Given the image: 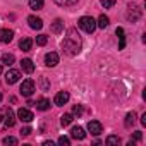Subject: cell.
I'll return each instance as SVG.
<instances>
[{
  "mask_svg": "<svg viewBox=\"0 0 146 146\" xmlns=\"http://www.w3.org/2000/svg\"><path fill=\"white\" fill-rule=\"evenodd\" d=\"M21 67L24 72H28V74H31V72H35V64L31 58H23L21 60Z\"/></svg>",
  "mask_w": 146,
  "mask_h": 146,
  "instance_id": "obj_13",
  "label": "cell"
},
{
  "mask_svg": "<svg viewBox=\"0 0 146 146\" xmlns=\"http://www.w3.org/2000/svg\"><path fill=\"white\" fill-rule=\"evenodd\" d=\"M70 136L74 137V139H78V141H83V139L86 137V132H84L83 127L76 125V127H72V129H70Z\"/></svg>",
  "mask_w": 146,
  "mask_h": 146,
  "instance_id": "obj_11",
  "label": "cell"
},
{
  "mask_svg": "<svg viewBox=\"0 0 146 146\" xmlns=\"http://www.w3.org/2000/svg\"><path fill=\"white\" fill-rule=\"evenodd\" d=\"M0 102H2V93H0Z\"/></svg>",
  "mask_w": 146,
  "mask_h": 146,
  "instance_id": "obj_37",
  "label": "cell"
},
{
  "mask_svg": "<svg viewBox=\"0 0 146 146\" xmlns=\"http://www.w3.org/2000/svg\"><path fill=\"white\" fill-rule=\"evenodd\" d=\"M21 95L23 96H26V98H29L33 93H35V81L33 79H26V81H23V84H21Z\"/></svg>",
  "mask_w": 146,
  "mask_h": 146,
  "instance_id": "obj_3",
  "label": "cell"
},
{
  "mask_svg": "<svg viewBox=\"0 0 146 146\" xmlns=\"http://www.w3.org/2000/svg\"><path fill=\"white\" fill-rule=\"evenodd\" d=\"M14 124H16V115L11 108H7L5 110V127H14Z\"/></svg>",
  "mask_w": 146,
  "mask_h": 146,
  "instance_id": "obj_14",
  "label": "cell"
},
{
  "mask_svg": "<svg viewBox=\"0 0 146 146\" xmlns=\"http://www.w3.org/2000/svg\"><path fill=\"white\" fill-rule=\"evenodd\" d=\"M78 24H79V28H81V29H84V31H86V33H90V35L96 29V21H95L93 17H90V16H83V17L79 19V23H78Z\"/></svg>",
  "mask_w": 146,
  "mask_h": 146,
  "instance_id": "obj_2",
  "label": "cell"
},
{
  "mask_svg": "<svg viewBox=\"0 0 146 146\" xmlns=\"http://www.w3.org/2000/svg\"><path fill=\"white\" fill-rule=\"evenodd\" d=\"M52 31H53L55 35H58V33L64 31V23H62V19H55V21L52 23Z\"/></svg>",
  "mask_w": 146,
  "mask_h": 146,
  "instance_id": "obj_17",
  "label": "cell"
},
{
  "mask_svg": "<svg viewBox=\"0 0 146 146\" xmlns=\"http://www.w3.org/2000/svg\"><path fill=\"white\" fill-rule=\"evenodd\" d=\"M14 60H16V57L12 55V53H4L2 55V65H12L14 64Z\"/></svg>",
  "mask_w": 146,
  "mask_h": 146,
  "instance_id": "obj_20",
  "label": "cell"
},
{
  "mask_svg": "<svg viewBox=\"0 0 146 146\" xmlns=\"http://www.w3.org/2000/svg\"><path fill=\"white\" fill-rule=\"evenodd\" d=\"M69 98H70V95H69L67 91H58V93L55 95L53 102H55V105H57V107H64V105L69 102Z\"/></svg>",
  "mask_w": 146,
  "mask_h": 146,
  "instance_id": "obj_6",
  "label": "cell"
},
{
  "mask_svg": "<svg viewBox=\"0 0 146 146\" xmlns=\"http://www.w3.org/2000/svg\"><path fill=\"white\" fill-rule=\"evenodd\" d=\"M139 17H141V9L137 5H129L127 7V19L132 21V23H136Z\"/></svg>",
  "mask_w": 146,
  "mask_h": 146,
  "instance_id": "obj_5",
  "label": "cell"
},
{
  "mask_svg": "<svg viewBox=\"0 0 146 146\" xmlns=\"http://www.w3.org/2000/svg\"><path fill=\"white\" fill-rule=\"evenodd\" d=\"M53 2L60 7H72V5H76L79 0H53Z\"/></svg>",
  "mask_w": 146,
  "mask_h": 146,
  "instance_id": "obj_19",
  "label": "cell"
},
{
  "mask_svg": "<svg viewBox=\"0 0 146 146\" xmlns=\"http://www.w3.org/2000/svg\"><path fill=\"white\" fill-rule=\"evenodd\" d=\"M28 24H29L31 29H36V31L43 28V21H41L40 17H36V16H29V17H28Z\"/></svg>",
  "mask_w": 146,
  "mask_h": 146,
  "instance_id": "obj_12",
  "label": "cell"
},
{
  "mask_svg": "<svg viewBox=\"0 0 146 146\" xmlns=\"http://www.w3.org/2000/svg\"><path fill=\"white\" fill-rule=\"evenodd\" d=\"M115 2H117V0H100V4H102L105 9H110V7H113V5H115Z\"/></svg>",
  "mask_w": 146,
  "mask_h": 146,
  "instance_id": "obj_28",
  "label": "cell"
},
{
  "mask_svg": "<svg viewBox=\"0 0 146 146\" xmlns=\"http://www.w3.org/2000/svg\"><path fill=\"white\" fill-rule=\"evenodd\" d=\"M141 124L146 125V113H143V117H141Z\"/></svg>",
  "mask_w": 146,
  "mask_h": 146,
  "instance_id": "obj_34",
  "label": "cell"
},
{
  "mask_svg": "<svg viewBox=\"0 0 146 146\" xmlns=\"http://www.w3.org/2000/svg\"><path fill=\"white\" fill-rule=\"evenodd\" d=\"M83 112H84L83 105H74V107H72V115H78V117H81V115H83Z\"/></svg>",
  "mask_w": 146,
  "mask_h": 146,
  "instance_id": "obj_27",
  "label": "cell"
},
{
  "mask_svg": "<svg viewBox=\"0 0 146 146\" xmlns=\"http://www.w3.org/2000/svg\"><path fill=\"white\" fill-rule=\"evenodd\" d=\"M2 119H4V117H2V113H0V122H2Z\"/></svg>",
  "mask_w": 146,
  "mask_h": 146,
  "instance_id": "obj_36",
  "label": "cell"
},
{
  "mask_svg": "<svg viewBox=\"0 0 146 146\" xmlns=\"http://www.w3.org/2000/svg\"><path fill=\"white\" fill-rule=\"evenodd\" d=\"M17 119H19L21 122H31L35 117H33V112H31V110H28V108H19V110H17Z\"/></svg>",
  "mask_w": 146,
  "mask_h": 146,
  "instance_id": "obj_9",
  "label": "cell"
},
{
  "mask_svg": "<svg viewBox=\"0 0 146 146\" xmlns=\"http://www.w3.org/2000/svg\"><path fill=\"white\" fill-rule=\"evenodd\" d=\"M117 36H119V40H120L119 50H124V46H125V36H124V29H122V28H117Z\"/></svg>",
  "mask_w": 146,
  "mask_h": 146,
  "instance_id": "obj_21",
  "label": "cell"
},
{
  "mask_svg": "<svg viewBox=\"0 0 146 146\" xmlns=\"http://www.w3.org/2000/svg\"><path fill=\"white\" fill-rule=\"evenodd\" d=\"M105 143H107L108 146H119V144H120V137H119V136H108V137L105 139Z\"/></svg>",
  "mask_w": 146,
  "mask_h": 146,
  "instance_id": "obj_24",
  "label": "cell"
},
{
  "mask_svg": "<svg viewBox=\"0 0 146 146\" xmlns=\"http://www.w3.org/2000/svg\"><path fill=\"white\" fill-rule=\"evenodd\" d=\"M132 139H134V141H141V139H143V134H141V131H136V132L132 134Z\"/></svg>",
  "mask_w": 146,
  "mask_h": 146,
  "instance_id": "obj_33",
  "label": "cell"
},
{
  "mask_svg": "<svg viewBox=\"0 0 146 146\" xmlns=\"http://www.w3.org/2000/svg\"><path fill=\"white\" fill-rule=\"evenodd\" d=\"M134 122H136V113L134 112H129L127 115H125V127H131V125H134Z\"/></svg>",
  "mask_w": 146,
  "mask_h": 146,
  "instance_id": "obj_23",
  "label": "cell"
},
{
  "mask_svg": "<svg viewBox=\"0 0 146 146\" xmlns=\"http://www.w3.org/2000/svg\"><path fill=\"white\" fill-rule=\"evenodd\" d=\"M14 38L12 29H0V43H11Z\"/></svg>",
  "mask_w": 146,
  "mask_h": 146,
  "instance_id": "obj_10",
  "label": "cell"
},
{
  "mask_svg": "<svg viewBox=\"0 0 146 146\" xmlns=\"http://www.w3.org/2000/svg\"><path fill=\"white\" fill-rule=\"evenodd\" d=\"M36 108L38 110H41V112H45V110H48L50 108V102L46 100V98H40V100H36Z\"/></svg>",
  "mask_w": 146,
  "mask_h": 146,
  "instance_id": "obj_16",
  "label": "cell"
},
{
  "mask_svg": "<svg viewBox=\"0 0 146 146\" xmlns=\"http://www.w3.org/2000/svg\"><path fill=\"white\" fill-rule=\"evenodd\" d=\"M43 4H45V0H29V7H31L33 11L43 9Z\"/></svg>",
  "mask_w": 146,
  "mask_h": 146,
  "instance_id": "obj_22",
  "label": "cell"
},
{
  "mask_svg": "<svg viewBox=\"0 0 146 146\" xmlns=\"http://www.w3.org/2000/svg\"><path fill=\"white\" fill-rule=\"evenodd\" d=\"M31 46H33V40H31V38H24V40L19 41V48H21L23 52H29Z\"/></svg>",
  "mask_w": 146,
  "mask_h": 146,
  "instance_id": "obj_15",
  "label": "cell"
},
{
  "mask_svg": "<svg viewBox=\"0 0 146 146\" xmlns=\"http://www.w3.org/2000/svg\"><path fill=\"white\" fill-rule=\"evenodd\" d=\"M0 74H2V64H0Z\"/></svg>",
  "mask_w": 146,
  "mask_h": 146,
  "instance_id": "obj_35",
  "label": "cell"
},
{
  "mask_svg": "<svg viewBox=\"0 0 146 146\" xmlns=\"http://www.w3.org/2000/svg\"><path fill=\"white\" fill-rule=\"evenodd\" d=\"M40 84H41V90H43V91H46V90L50 88V83L46 81V78H41V79H40Z\"/></svg>",
  "mask_w": 146,
  "mask_h": 146,
  "instance_id": "obj_31",
  "label": "cell"
},
{
  "mask_svg": "<svg viewBox=\"0 0 146 146\" xmlns=\"http://www.w3.org/2000/svg\"><path fill=\"white\" fill-rule=\"evenodd\" d=\"M21 79V72L16 70V69H9L7 74H5V83L7 84H16L17 81Z\"/></svg>",
  "mask_w": 146,
  "mask_h": 146,
  "instance_id": "obj_4",
  "label": "cell"
},
{
  "mask_svg": "<svg viewBox=\"0 0 146 146\" xmlns=\"http://www.w3.org/2000/svg\"><path fill=\"white\" fill-rule=\"evenodd\" d=\"M72 119H74V117H72V113H64V115L60 117V124H62L64 127H67V125L72 122Z\"/></svg>",
  "mask_w": 146,
  "mask_h": 146,
  "instance_id": "obj_25",
  "label": "cell"
},
{
  "mask_svg": "<svg viewBox=\"0 0 146 146\" xmlns=\"http://www.w3.org/2000/svg\"><path fill=\"white\" fill-rule=\"evenodd\" d=\"M58 64V53L57 52H48L45 55V65L46 67H55Z\"/></svg>",
  "mask_w": 146,
  "mask_h": 146,
  "instance_id": "obj_8",
  "label": "cell"
},
{
  "mask_svg": "<svg viewBox=\"0 0 146 146\" xmlns=\"http://www.w3.org/2000/svg\"><path fill=\"white\" fill-rule=\"evenodd\" d=\"M108 24H110V19H108L105 14H102V16L98 17V21H96V28H102V29H105Z\"/></svg>",
  "mask_w": 146,
  "mask_h": 146,
  "instance_id": "obj_18",
  "label": "cell"
},
{
  "mask_svg": "<svg viewBox=\"0 0 146 146\" xmlns=\"http://www.w3.org/2000/svg\"><path fill=\"white\" fill-rule=\"evenodd\" d=\"M2 143H4V144H17V139H16L14 136H7V137H4Z\"/></svg>",
  "mask_w": 146,
  "mask_h": 146,
  "instance_id": "obj_29",
  "label": "cell"
},
{
  "mask_svg": "<svg viewBox=\"0 0 146 146\" xmlns=\"http://www.w3.org/2000/svg\"><path fill=\"white\" fill-rule=\"evenodd\" d=\"M81 46H83V41L79 38V33L74 29V28H70L67 31V36L64 38L62 41V50L67 53V55H78L81 52Z\"/></svg>",
  "mask_w": 146,
  "mask_h": 146,
  "instance_id": "obj_1",
  "label": "cell"
},
{
  "mask_svg": "<svg viewBox=\"0 0 146 146\" xmlns=\"http://www.w3.org/2000/svg\"><path fill=\"white\" fill-rule=\"evenodd\" d=\"M46 41H48L46 35H38V36H36V45H40V46H45V45H46Z\"/></svg>",
  "mask_w": 146,
  "mask_h": 146,
  "instance_id": "obj_26",
  "label": "cell"
},
{
  "mask_svg": "<svg viewBox=\"0 0 146 146\" xmlns=\"http://www.w3.org/2000/svg\"><path fill=\"white\" fill-rule=\"evenodd\" d=\"M58 144H62V146H69V144H70V139H69L67 136H60V137H58Z\"/></svg>",
  "mask_w": 146,
  "mask_h": 146,
  "instance_id": "obj_30",
  "label": "cell"
},
{
  "mask_svg": "<svg viewBox=\"0 0 146 146\" xmlns=\"http://www.w3.org/2000/svg\"><path fill=\"white\" fill-rule=\"evenodd\" d=\"M31 132H33V131H31V127H29V125H26V127H23V129H21V136H24V137H26V136H29Z\"/></svg>",
  "mask_w": 146,
  "mask_h": 146,
  "instance_id": "obj_32",
  "label": "cell"
},
{
  "mask_svg": "<svg viewBox=\"0 0 146 146\" xmlns=\"http://www.w3.org/2000/svg\"><path fill=\"white\" fill-rule=\"evenodd\" d=\"M88 131H90L93 136H100L102 131H103V125H102V122H98V120H90V122H88Z\"/></svg>",
  "mask_w": 146,
  "mask_h": 146,
  "instance_id": "obj_7",
  "label": "cell"
}]
</instances>
